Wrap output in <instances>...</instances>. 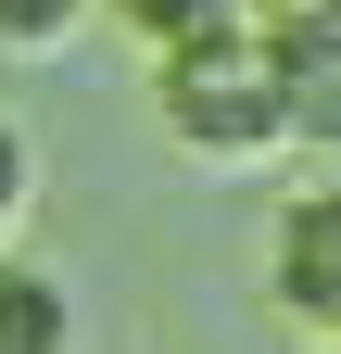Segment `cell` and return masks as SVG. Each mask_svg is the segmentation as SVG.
Wrapping results in <instances>:
<instances>
[{"instance_id":"1","label":"cell","mask_w":341,"mask_h":354,"mask_svg":"<svg viewBox=\"0 0 341 354\" xmlns=\"http://www.w3.org/2000/svg\"><path fill=\"white\" fill-rule=\"evenodd\" d=\"M152 114H164V140L202 152V165H278V152H291V114H278L266 26H228V38H177V51H152Z\"/></svg>"},{"instance_id":"2","label":"cell","mask_w":341,"mask_h":354,"mask_svg":"<svg viewBox=\"0 0 341 354\" xmlns=\"http://www.w3.org/2000/svg\"><path fill=\"white\" fill-rule=\"evenodd\" d=\"M266 279L291 304V329H341V177H316V190H291L278 203V228H266Z\"/></svg>"},{"instance_id":"3","label":"cell","mask_w":341,"mask_h":354,"mask_svg":"<svg viewBox=\"0 0 341 354\" xmlns=\"http://www.w3.org/2000/svg\"><path fill=\"white\" fill-rule=\"evenodd\" d=\"M266 64H278V114H291V140L341 165V0L266 26Z\"/></svg>"},{"instance_id":"4","label":"cell","mask_w":341,"mask_h":354,"mask_svg":"<svg viewBox=\"0 0 341 354\" xmlns=\"http://www.w3.org/2000/svg\"><path fill=\"white\" fill-rule=\"evenodd\" d=\"M0 354H76V304L51 266H26L13 241H0Z\"/></svg>"},{"instance_id":"5","label":"cell","mask_w":341,"mask_h":354,"mask_svg":"<svg viewBox=\"0 0 341 354\" xmlns=\"http://www.w3.org/2000/svg\"><path fill=\"white\" fill-rule=\"evenodd\" d=\"M101 13L139 38V51H177V38H228V26H253V0H101Z\"/></svg>"},{"instance_id":"6","label":"cell","mask_w":341,"mask_h":354,"mask_svg":"<svg viewBox=\"0 0 341 354\" xmlns=\"http://www.w3.org/2000/svg\"><path fill=\"white\" fill-rule=\"evenodd\" d=\"M101 0H0V51H64Z\"/></svg>"},{"instance_id":"7","label":"cell","mask_w":341,"mask_h":354,"mask_svg":"<svg viewBox=\"0 0 341 354\" xmlns=\"http://www.w3.org/2000/svg\"><path fill=\"white\" fill-rule=\"evenodd\" d=\"M26 203H38V140H26L13 114H0V241L26 228Z\"/></svg>"},{"instance_id":"8","label":"cell","mask_w":341,"mask_h":354,"mask_svg":"<svg viewBox=\"0 0 341 354\" xmlns=\"http://www.w3.org/2000/svg\"><path fill=\"white\" fill-rule=\"evenodd\" d=\"M291 13H316V0H253V26H291Z\"/></svg>"},{"instance_id":"9","label":"cell","mask_w":341,"mask_h":354,"mask_svg":"<svg viewBox=\"0 0 341 354\" xmlns=\"http://www.w3.org/2000/svg\"><path fill=\"white\" fill-rule=\"evenodd\" d=\"M316 354H341V329H329V342H316Z\"/></svg>"}]
</instances>
